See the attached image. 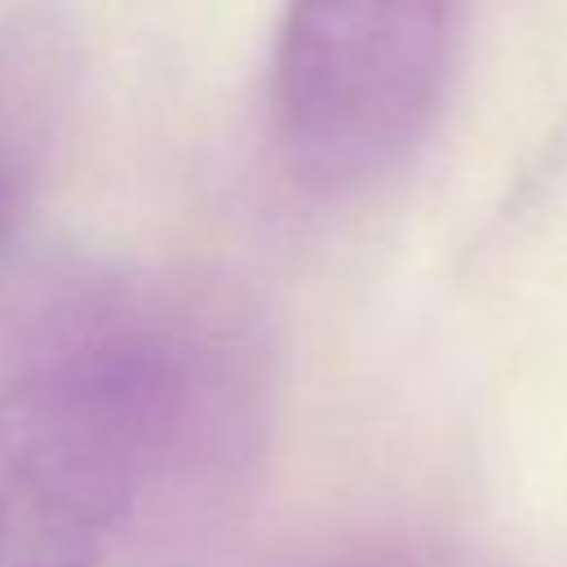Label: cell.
I'll return each mask as SVG.
<instances>
[{"instance_id":"obj_1","label":"cell","mask_w":567,"mask_h":567,"mask_svg":"<svg viewBox=\"0 0 567 567\" xmlns=\"http://www.w3.org/2000/svg\"><path fill=\"white\" fill-rule=\"evenodd\" d=\"M190 412L182 354L97 332L0 385V567H97Z\"/></svg>"},{"instance_id":"obj_2","label":"cell","mask_w":567,"mask_h":567,"mask_svg":"<svg viewBox=\"0 0 567 567\" xmlns=\"http://www.w3.org/2000/svg\"><path fill=\"white\" fill-rule=\"evenodd\" d=\"M474 0H288L270 111L288 173L319 195L390 177L430 133Z\"/></svg>"},{"instance_id":"obj_3","label":"cell","mask_w":567,"mask_h":567,"mask_svg":"<svg viewBox=\"0 0 567 567\" xmlns=\"http://www.w3.org/2000/svg\"><path fill=\"white\" fill-rule=\"evenodd\" d=\"M66 97V40L44 18L0 27V248L18 230Z\"/></svg>"},{"instance_id":"obj_4","label":"cell","mask_w":567,"mask_h":567,"mask_svg":"<svg viewBox=\"0 0 567 567\" xmlns=\"http://www.w3.org/2000/svg\"><path fill=\"white\" fill-rule=\"evenodd\" d=\"M297 567H434V563L416 549H403V545H354V549L319 554V558L297 563Z\"/></svg>"}]
</instances>
